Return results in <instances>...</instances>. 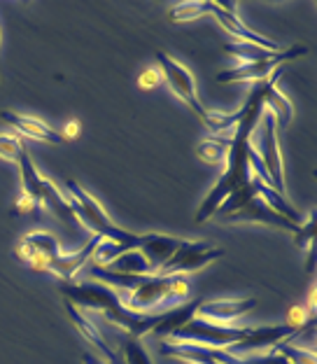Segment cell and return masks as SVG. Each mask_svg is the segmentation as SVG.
I'll use <instances>...</instances> for the list:
<instances>
[{"instance_id": "6da1fadb", "label": "cell", "mask_w": 317, "mask_h": 364, "mask_svg": "<svg viewBox=\"0 0 317 364\" xmlns=\"http://www.w3.org/2000/svg\"><path fill=\"white\" fill-rule=\"evenodd\" d=\"M264 94H266V82H259V85H254V89L249 91L245 105L236 110L238 122H236V131H233V136H231V147L227 154V171L222 173L220 180H217L215 187L210 189V194H208L205 201L201 203V208L196 213V222L210 220L231 194L240 192V189H247L249 182H252L247 152H249V136H252L257 122L262 119V114L266 110Z\"/></svg>"}, {"instance_id": "7a4b0ae2", "label": "cell", "mask_w": 317, "mask_h": 364, "mask_svg": "<svg viewBox=\"0 0 317 364\" xmlns=\"http://www.w3.org/2000/svg\"><path fill=\"white\" fill-rule=\"evenodd\" d=\"M58 292L65 296V301H70L72 306H77L82 311H94L103 313L107 322H112L114 327H119L124 334L143 338L145 334H152V329L161 322V313H152V316H140V313H131L129 309H124V304L119 299V294L112 287H107L96 280H63L58 285Z\"/></svg>"}, {"instance_id": "3957f363", "label": "cell", "mask_w": 317, "mask_h": 364, "mask_svg": "<svg viewBox=\"0 0 317 364\" xmlns=\"http://www.w3.org/2000/svg\"><path fill=\"white\" fill-rule=\"evenodd\" d=\"M65 189L70 194V208L75 220L80 222L82 227L89 229L94 236H101L103 241L107 243H114V245H127L131 250H138V243H140V236L138 234H131L127 229H119L114 222L107 218L103 205L91 196L80 182L75 180H65Z\"/></svg>"}, {"instance_id": "277c9868", "label": "cell", "mask_w": 317, "mask_h": 364, "mask_svg": "<svg viewBox=\"0 0 317 364\" xmlns=\"http://www.w3.org/2000/svg\"><path fill=\"white\" fill-rule=\"evenodd\" d=\"M124 304V309L131 313H140V316H152L158 313L156 309L168 304V309L178 306L189 294V283L185 276H147L143 283L131 292H117Z\"/></svg>"}, {"instance_id": "5b68a950", "label": "cell", "mask_w": 317, "mask_h": 364, "mask_svg": "<svg viewBox=\"0 0 317 364\" xmlns=\"http://www.w3.org/2000/svg\"><path fill=\"white\" fill-rule=\"evenodd\" d=\"M249 147L262 159L266 173H269L271 187L278 194L285 196L287 182H285V166H282V154L278 145V122H275V117L269 110H264L262 119L257 122L252 136H249Z\"/></svg>"}, {"instance_id": "8992f818", "label": "cell", "mask_w": 317, "mask_h": 364, "mask_svg": "<svg viewBox=\"0 0 317 364\" xmlns=\"http://www.w3.org/2000/svg\"><path fill=\"white\" fill-rule=\"evenodd\" d=\"M252 327H220V325H208L203 320H189L187 325H182L180 329L168 336L171 343H196L205 346V348H217V350H229L231 346H236L238 341L249 334Z\"/></svg>"}, {"instance_id": "52a82bcc", "label": "cell", "mask_w": 317, "mask_h": 364, "mask_svg": "<svg viewBox=\"0 0 317 364\" xmlns=\"http://www.w3.org/2000/svg\"><path fill=\"white\" fill-rule=\"evenodd\" d=\"M156 65H158V70H161V77L168 82V87L173 89V94L178 96L189 110H194L196 117L210 129V110H205L201 98H198V94H196L194 75H191L185 65L178 63L166 52H156Z\"/></svg>"}, {"instance_id": "ba28073f", "label": "cell", "mask_w": 317, "mask_h": 364, "mask_svg": "<svg viewBox=\"0 0 317 364\" xmlns=\"http://www.w3.org/2000/svg\"><path fill=\"white\" fill-rule=\"evenodd\" d=\"M224 255L222 247L205 241H180L173 257L158 269V276H187V273L201 271L208 264L220 259Z\"/></svg>"}, {"instance_id": "9c48e42d", "label": "cell", "mask_w": 317, "mask_h": 364, "mask_svg": "<svg viewBox=\"0 0 317 364\" xmlns=\"http://www.w3.org/2000/svg\"><path fill=\"white\" fill-rule=\"evenodd\" d=\"M306 52L308 49L303 45L280 49V52L273 54L271 59L252 61V63H238L229 70L217 73V82H220V85H231V82H254V85H259V82H266L273 75L278 65L287 63V61H294V59H299V56H303Z\"/></svg>"}, {"instance_id": "30bf717a", "label": "cell", "mask_w": 317, "mask_h": 364, "mask_svg": "<svg viewBox=\"0 0 317 364\" xmlns=\"http://www.w3.org/2000/svg\"><path fill=\"white\" fill-rule=\"evenodd\" d=\"M257 309V299H213L201 301L196 309V320H203L208 325L220 327H236V320H240L247 313Z\"/></svg>"}, {"instance_id": "8fae6325", "label": "cell", "mask_w": 317, "mask_h": 364, "mask_svg": "<svg viewBox=\"0 0 317 364\" xmlns=\"http://www.w3.org/2000/svg\"><path fill=\"white\" fill-rule=\"evenodd\" d=\"M224 222H259V225H269V227H278V229H287L291 234H299V225H291L289 220H285L282 215L271 210L259 196L249 198L238 210H233L222 218Z\"/></svg>"}, {"instance_id": "7c38bea8", "label": "cell", "mask_w": 317, "mask_h": 364, "mask_svg": "<svg viewBox=\"0 0 317 364\" xmlns=\"http://www.w3.org/2000/svg\"><path fill=\"white\" fill-rule=\"evenodd\" d=\"M210 14H215V19L222 23L224 31H229L238 43H247L262 49H269V52H280V45L271 38H264L262 33H254L252 28H247L243 21L236 16V10H224L222 3H213Z\"/></svg>"}, {"instance_id": "4fadbf2b", "label": "cell", "mask_w": 317, "mask_h": 364, "mask_svg": "<svg viewBox=\"0 0 317 364\" xmlns=\"http://www.w3.org/2000/svg\"><path fill=\"white\" fill-rule=\"evenodd\" d=\"M158 353L189 364H231L233 358L229 350L205 348V346H196V343H161L158 346Z\"/></svg>"}, {"instance_id": "5bb4252c", "label": "cell", "mask_w": 317, "mask_h": 364, "mask_svg": "<svg viewBox=\"0 0 317 364\" xmlns=\"http://www.w3.org/2000/svg\"><path fill=\"white\" fill-rule=\"evenodd\" d=\"M0 117H3L7 124H10L12 129L19 131L21 136L26 138H33V140H40V143H47V145H61L63 143V136L54 131L52 127H47L45 122H40L36 117H26V114H16L12 110H3L0 112Z\"/></svg>"}, {"instance_id": "9a60e30c", "label": "cell", "mask_w": 317, "mask_h": 364, "mask_svg": "<svg viewBox=\"0 0 317 364\" xmlns=\"http://www.w3.org/2000/svg\"><path fill=\"white\" fill-rule=\"evenodd\" d=\"M178 245H180V238H175V236L145 234V236H140L138 250L149 262V267L158 273V269H161L163 264L173 257V252L178 250Z\"/></svg>"}, {"instance_id": "2e32d148", "label": "cell", "mask_w": 317, "mask_h": 364, "mask_svg": "<svg viewBox=\"0 0 317 364\" xmlns=\"http://www.w3.org/2000/svg\"><path fill=\"white\" fill-rule=\"evenodd\" d=\"M264 101H266V110H269L275 122H278V127H289L291 117H294V107H291L289 98L282 94L278 89V77L271 75L266 80V94H264Z\"/></svg>"}, {"instance_id": "e0dca14e", "label": "cell", "mask_w": 317, "mask_h": 364, "mask_svg": "<svg viewBox=\"0 0 317 364\" xmlns=\"http://www.w3.org/2000/svg\"><path fill=\"white\" fill-rule=\"evenodd\" d=\"M201 301H187V304H178L173 309L161 313V322L152 329L154 336H171L175 329H180L182 325H187L189 320H194L196 309Z\"/></svg>"}, {"instance_id": "ac0fdd59", "label": "cell", "mask_w": 317, "mask_h": 364, "mask_svg": "<svg viewBox=\"0 0 317 364\" xmlns=\"http://www.w3.org/2000/svg\"><path fill=\"white\" fill-rule=\"evenodd\" d=\"M254 189H257V196L262 198V201L269 205L271 210H275L278 215H282L285 220H289L291 225H299L301 227V215H299V210L291 205L289 201L282 194H278L271 185H266V182H262L259 178H254Z\"/></svg>"}, {"instance_id": "d6986e66", "label": "cell", "mask_w": 317, "mask_h": 364, "mask_svg": "<svg viewBox=\"0 0 317 364\" xmlns=\"http://www.w3.org/2000/svg\"><path fill=\"white\" fill-rule=\"evenodd\" d=\"M103 269H110L114 273H131V276H154V269L149 267V262L140 255V250H127L122 252L119 257H114L107 267Z\"/></svg>"}, {"instance_id": "ffe728a7", "label": "cell", "mask_w": 317, "mask_h": 364, "mask_svg": "<svg viewBox=\"0 0 317 364\" xmlns=\"http://www.w3.org/2000/svg\"><path fill=\"white\" fill-rule=\"evenodd\" d=\"M229 147H231V136L222 138V136H210L205 138L201 145L196 147V154L201 156L205 164H224L227 161V154H229Z\"/></svg>"}, {"instance_id": "44dd1931", "label": "cell", "mask_w": 317, "mask_h": 364, "mask_svg": "<svg viewBox=\"0 0 317 364\" xmlns=\"http://www.w3.org/2000/svg\"><path fill=\"white\" fill-rule=\"evenodd\" d=\"M119 355H122V360L127 364H154L152 360H149V353L145 350L143 341L136 338V336H129V334L122 336Z\"/></svg>"}, {"instance_id": "7402d4cb", "label": "cell", "mask_w": 317, "mask_h": 364, "mask_svg": "<svg viewBox=\"0 0 317 364\" xmlns=\"http://www.w3.org/2000/svg\"><path fill=\"white\" fill-rule=\"evenodd\" d=\"M224 52L236 56V59H240L243 63L264 61V59H271L273 54H278V52H269V49L254 47V45H247V43H227L224 45Z\"/></svg>"}, {"instance_id": "603a6c76", "label": "cell", "mask_w": 317, "mask_h": 364, "mask_svg": "<svg viewBox=\"0 0 317 364\" xmlns=\"http://www.w3.org/2000/svg\"><path fill=\"white\" fill-rule=\"evenodd\" d=\"M273 353H280L282 358L287 360V364H317V355L315 350H303V348H296L291 343H278L273 348Z\"/></svg>"}, {"instance_id": "cb8c5ba5", "label": "cell", "mask_w": 317, "mask_h": 364, "mask_svg": "<svg viewBox=\"0 0 317 364\" xmlns=\"http://www.w3.org/2000/svg\"><path fill=\"white\" fill-rule=\"evenodd\" d=\"M210 10H213V3H180L173 7L168 16L173 21H189L201 14H210Z\"/></svg>"}, {"instance_id": "d4e9b609", "label": "cell", "mask_w": 317, "mask_h": 364, "mask_svg": "<svg viewBox=\"0 0 317 364\" xmlns=\"http://www.w3.org/2000/svg\"><path fill=\"white\" fill-rule=\"evenodd\" d=\"M21 147H23L21 140H16L14 136H5V134H0V159L12 161V164H19Z\"/></svg>"}, {"instance_id": "484cf974", "label": "cell", "mask_w": 317, "mask_h": 364, "mask_svg": "<svg viewBox=\"0 0 317 364\" xmlns=\"http://www.w3.org/2000/svg\"><path fill=\"white\" fill-rule=\"evenodd\" d=\"M313 238H315V213L308 215L306 225L299 227V234L294 236V243L299 247H308V245H313Z\"/></svg>"}, {"instance_id": "4316f807", "label": "cell", "mask_w": 317, "mask_h": 364, "mask_svg": "<svg viewBox=\"0 0 317 364\" xmlns=\"http://www.w3.org/2000/svg\"><path fill=\"white\" fill-rule=\"evenodd\" d=\"M161 82H163V77H161V70H158V68H147V70L140 73V77H138L140 89H145V91L156 89Z\"/></svg>"}, {"instance_id": "83f0119b", "label": "cell", "mask_w": 317, "mask_h": 364, "mask_svg": "<svg viewBox=\"0 0 317 364\" xmlns=\"http://www.w3.org/2000/svg\"><path fill=\"white\" fill-rule=\"evenodd\" d=\"M14 208H16V213H31V210H36V208H38V203L33 201V198H31L28 194L19 192V196H16Z\"/></svg>"}, {"instance_id": "f1b7e54d", "label": "cell", "mask_w": 317, "mask_h": 364, "mask_svg": "<svg viewBox=\"0 0 317 364\" xmlns=\"http://www.w3.org/2000/svg\"><path fill=\"white\" fill-rule=\"evenodd\" d=\"M82 364H105L96 353H85L82 355Z\"/></svg>"}, {"instance_id": "f546056e", "label": "cell", "mask_w": 317, "mask_h": 364, "mask_svg": "<svg viewBox=\"0 0 317 364\" xmlns=\"http://www.w3.org/2000/svg\"><path fill=\"white\" fill-rule=\"evenodd\" d=\"M77 131H80L77 124L70 122L68 127H65V134H61V136H63V138H75V136H77Z\"/></svg>"}]
</instances>
